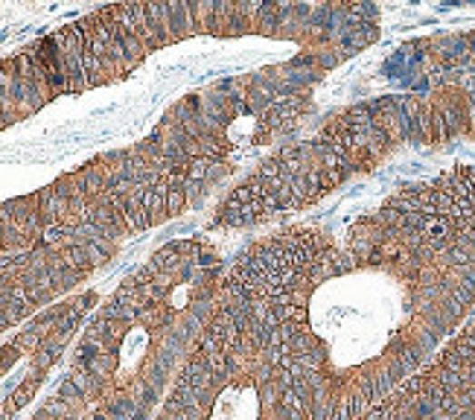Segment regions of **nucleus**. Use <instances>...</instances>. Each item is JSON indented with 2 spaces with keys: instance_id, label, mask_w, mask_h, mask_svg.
<instances>
[{
  "instance_id": "obj_3",
  "label": "nucleus",
  "mask_w": 475,
  "mask_h": 420,
  "mask_svg": "<svg viewBox=\"0 0 475 420\" xmlns=\"http://www.w3.org/2000/svg\"><path fill=\"white\" fill-rule=\"evenodd\" d=\"M59 251H62V257H64L67 265H71V269H76V272H82V275H88V272L94 269L91 260H88L85 245H62Z\"/></svg>"
},
{
  "instance_id": "obj_2",
  "label": "nucleus",
  "mask_w": 475,
  "mask_h": 420,
  "mask_svg": "<svg viewBox=\"0 0 475 420\" xmlns=\"http://www.w3.org/2000/svg\"><path fill=\"white\" fill-rule=\"evenodd\" d=\"M143 210L149 216V225H158L166 219V181L155 187H143Z\"/></svg>"
},
{
  "instance_id": "obj_5",
  "label": "nucleus",
  "mask_w": 475,
  "mask_h": 420,
  "mask_svg": "<svg viewBox=\"0 0 475 420\" xmlns=\"http://www.w3.org/2000/svg\"><path fill=\"white\" fill-rule=\"evenodd\" d=\"M254 26H260V30H277L281 26V9H277V4H260Z\"/></svg>"
},
{
  "instance_id": "obj_1",
  "label": "nucleus",
  "mask_w": 475,
  "mask_h": 420,
  "mask_svg": "<svg viewBox=\"0 0 475 420\" xmlns=\"http://www.w3.org/2000/svg\"><path fill=\"white\" fill-rule=\"evenodd\" d=\"M166 35H170V41L195 35L193 18H190V4H166Z\"/></svg>"
},
{
  "instance_id": "obj_4",
  "label": "nucleus",
  "mask_w": 475,
  "mask_h": 420,
  "mask_svg": "<svg viewBox=\"0 0 475 420\" xmlns=\"http://www.w3.org/2000/svg\"><path fill=\"white\" fill-rule=\"evenodd\" d=\"M190 18L195 33H211L213 21V4H190Z\"/></svg>"
},
{
  "instance_id": "obj_6",
  "label": "nucleus",
  "mask_w": 475,
  "mask_h": 420,
  "mask_svg": "<svg viewBox=\"0 0 475 420\" xmlns=\"http://www.w3.org/2000/svg\"><path fill=\"white\" fill-rule=\"evenodd\" d=\"M59 400H64V403H79V400H85V395H82L79 385H76L74 380H64L62 388H59Z\"/></svg>"
}]
</instances>
